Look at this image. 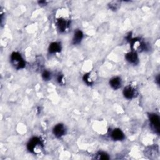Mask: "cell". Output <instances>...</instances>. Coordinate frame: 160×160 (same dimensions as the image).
I'll use <instances>...</instances> for the list:
<instances>
[{
	"instance_id": "cell-1",
	"label": "cell",
	"mask_w": 160,
	"mask_h": 160,
	"mask_svg": "<svg viewBox=\"0 0 160 160\" xmlns=\"http://www.w3.org/2000/svg\"><path fill=\"white\" fill-rule=\"evenodd\" d=\"M11 62L16 69H22L26 66V62L21 54L18 52H13L11 55Z\"/></svg>"
},
{
	"instance_id": "cell-2",
	"label": "cell",
	"mask_w": 160,
	"mask_h": 160,
	"mask_svg": "<svg viewBox=\"0 0 160 160\" xmlns=\"http://www.w3.org/2000/svg\"><path fill=\"white\" fill-rule=\"evenodd\" d=\"M43 146V143L41 139L38 137H33L29 139L27 144V149L29 152L36 153L38 152V148Z\"/></svg>"
},
{
	"instance_id": "cell-3",
	"label": "cell",
	"mask_w": 160,
	"mask_h": 160,
	"mask_svg": "<svg viewBox=\"0 0 160 160\" xmlns=\"http://www.w3.org/2000/svg\"><path fill=\"white\" fill-rule=\"evenodd\" d=\"M149 119L152 127L154 131L159 134V126H160V119L159 116L155 113H151L149 114Z\"/></svg>"
},
{
	"instance_id": "cell-4",
	"label": "cell",
	"mask_w": 160,
	"mask_h": 160,
	"mask_svg": "<svg viewBox=\"0 0 160 160\" xmlns=\"http://www.w3.org/2000/svg\"><path fill=\"white\" fill-rule=\"evenodd\" d=\"M123 95L128 99H132L137 95L136 89L131 85L126 86L123 89Z\"/></svg>"
},
{
	"instance_id": "cell-5",
	"label": "cell",
	"mask_w": 160,
	"mask_h": 160,
	"mask_svg": "<svg viewBox=\"0 0 160 160\" xmlns=\"http://www.w3.org/2000/svg\"><path fill=\"white\" fill-rule=\"evenodd\" d=\"M70 22L69 20H66L64 18H60L56 21V26L61 32H64L69 26Z\"/></svg>"
},
{
	"instance_id": "cell-6",
	"label": "cell",
	"mask_w": 160,
	"mask_h": 160,
	"mask_svg": "<svg viewBox=\"0 0 160 160\" xmlns=\"http://www.w3.org/2000/svg\"><path fill=\"white\" fill-rule=\"evenodd\" d=\"M52 132L56 138H61L66 133V128L62 124H58L53 128Z\"/></svg>"
},
{
	"instance_id": "cell-7",
	"label": "cell",
	"mask_w": 160,
	"mask_h": 160,
	"mask_svg": "<svg viewBox=\"0 0 160 160\" xmlns=\"http://www.w3.org/2000/svg\"><path fill=\"white\" fill-rule=\"evenodd\" d=\"M111 137L114 141H122L124 139L125 136L124 132L120 129L116 128L111 132Z\"/></svg>"
},
{
	"instance_id": "cell-8",
	"label": "cell",
	"mask_w": 160,
	"mask_h": 160,
	"mask_svg": "<svg viewBox=\"0 0 160 160\" xmlns=\"http://www.w3.org/2000/svg\"><path fill=\"white\" fill-rule=\"evenodd\" d=\"M125 58L128 62L132 64H136L138 63V56L135 51H131L127 53L125 56Z\"/></svg>"
},
{
	"instance_id": "cell-9",
	"label": "cell",
	"mask_w": 160,
	"mask_h": 160,
	"mask_svg": "<svg viewBox=\"0 0 160 160\" xmlns=\"http://www.w3.org/2000/svg\"><path fill=\"white\" fill-rule=\"evenodd\" d=\"M122 84V81L120 77L116 76L113 77L109 80V85L114 90H117L119 89Z\"/></svg>"
},
{
	"instance_id": "cell-10",
	"label": "cell",
	"mask_w": 160,
	"mask_h": 160,
	"mask_svg": "<svg viewBox=\"0 0 160 160\" xmlns=\"http://www.w3.org/2000/svg\"><path fill=\"white\" fill-rule=\"evenodd\" d=\"M83 33L82 32L79 30V29H76L74 31V36H73V38L72 40V43L74 45H76L78 44L81 42V41H82V38H83Z\"/></svg>"
},
{
	"instance_id": "cell-11",
	"label": "cell",
	"mask_w": 160,
	"mask_h": 160,
	"mask_svg": "<svg viewBox=\"0 0 160 160\" xmlns=\"http://www.w3.org/2000/svg\"><path fill=\"white\" fill-rule=\"evenodd\" d=\"M61 50V43L58 42H53L49 44L48 51L50 54H54L60 52Z\"/></svg>"
},
{
	"instance_id": "cell-12",
	"label": "cell",
	"mask_w": 160,
	"mask_h": 160,
	"mask_svg": "<svg viewBox=\"0 0 160 160\" xmlns=\"http://www.w3.org/2000/svg\"><path fill=\"white\" fill-rule=\"evenodd\" d=\"M83 80L84 82L89 86H91L94 83V80L92 78L91 73H88L84 74V76H83Z\"/></svg>"
},
{
	"instance_id": "cell-13",
	"label": "cell",
	"mask_w": 160,
	"mask_h": 160,
	"mask_svg": "<svg viewBox=\"0 0 160 160\" xmlns=\"http://www.w3.org/2000/svg\"><path fill=\"white\" fill-rule=\"evenodd\" d=\"M95 159H109V156L106 152L99 151L96 154Z\"/></svg>"
},
{
	"instance_id": "cell-14",
	"label": "cell",
	"mask_w": 160,
	"mask_h": 160,
	"mask_svg": "<svg viewBox=\"0 0 160 160\" xmlns=\"http://www.w3.org/2000/svg\"><path fill=\"white\" fill-rule=\"evenodd\" d=\"M42 78L44 81H49L51 79V72L48 70H44L42 73Z\"/></svg>"
},
{
	"instance_id": "cell-15",
	"label": "cell",
	"mask_w": 160,
	"mask_h": 160,
	"mask_svg": "<svg viewBox=\"0 0 160 160\" xmlns=\"http://www.w3.org/2000/svg\"><path fill=\"white\" fill-rule=\"evenodd\" d=\"M57 81L61 84H62L63 83V82H64V76H63L62 74H58V76H57Z\"/></svg>"
},
{
	"instance_id": "cell-16",
	"label": "cell",
	"mask_w": 160,
	"mask_h": 160,
	"mask_svg": "<svg viewBox=\"0 0 160 160\" xmlns=\"http://www.w3.org/2000/svg\"><path fill=\"white\" fill-rule=\"evenodd\" d=\"M38 3L40 5H45L46 4V1H39Z\"/></svg>"
},
{
	"instance_id": "cell-17",
	"label": "cell",
	"mask_w": 160,
	"mask_h": 160,
	"mask_svg": "<svg viewBox=\"0 0 160 160\" xmlns=\"http://www.w3.org/2000/svg\"><path fill=\"white\" fill-rule=\"evenodd\" d=\"M156 81L158 83V84H159V75H158L157 77L156 78Z\"/></svg>"
}]
</instances>
